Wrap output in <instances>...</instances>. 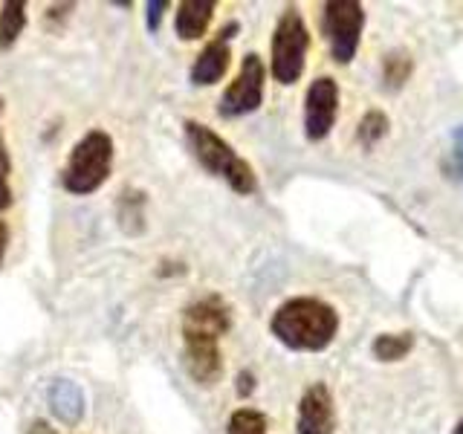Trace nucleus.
<instances>
[{
	"label": "nucleus",
	"instance_id": "nucleus-1",
	"mask_svg": "<svg viewBox=\"0 0 463 434\" xmlns=\"http://www.w3.org/2000/svg\"><path fill=\"white\" fill-rule=\"evenodd\" d=\"M232 327V313L221 296H206L194 301L183 316V356L188 376L212 388L223 376L221 336Z\"/></svg>",
	"mask_w": 463,
	"mask_h": 434
},
{
	"label": "nucleus",
	"instance_id": "nucleus-2",
	"mask_svg": "<svg viewBox=\"0 0 463 434\" xmlns=\"http://www.w3.org/2000/svg\"><path fill=\"white\" fill-rule=\"evenodd\" d=\"M272 336L289 351L318 354L333 344L339 333V313L322 298H289L272 316Z\"/></svg>",
	"mask_w": 463,
	"mask_h": 434
},
{
	"label": "nucleus",
	"instance_id": "nucleus-3",
	"mask_svg": "<svg viewBox=\"0 0 463 434\" xmlns=\"http://www.w3.org/2000/svg\"><path fill=\"white\" fill-rule=\"evenodd\" d=\"M185 142L188 148H192L194 159L206 168L214 177H221L232 185V192L238 194H252L258 188V180H255V171L252 165L246 163L243 156H238V151L232 148V145L217 137L209 125L203 122H185Z\"/></svg>",
	"mask_w": 463,
	"mask_h": 434
},
{
	"label": "nucleus",
	"instance_id": "nucleus-4",
	"mask_svg": "<svg viewBox=\"0 0 463 434\" xmlns=\"http://www.w3.org/2000/svg\"><path fill=\"white\" fill-rule=\"evenodd\" d=\"M113 168V139L105 130H90L84 134L67 156L61 171V183L70 194H93L108 183Z\"/></svg>",
	"mask_w": 463,
	"mask_h": 434
},
{
	"label": "nucleus",
	"instance_id": "nucleus-5",
	"mask_svg": "<svg viewBox=\"0 0 463 434\" xmlns=\"http://www.w3.org/2000/svg\"><path fill=\"white\" fill-rule=\"evenodd\" d=\"M310 33L298 9H287L272 33V76L279 84H296L307 61Z\"/></svg>",
	"mask_w": 463,
	"mask_h": 434
},
{
	"label": "nucleus",
	"instance_id": "nucleus-6",
	"mask_svg": "<svg viewBox=\"0 0 463 434\" xmlns=\"http://www.w3.org/2000/svg\"><path fill=\"white\" fill-rule=\"evenodd\" d=\"M322 29L330 43L333 61L351 64L359 50L362 29H365V9L356 0H330V4H325Z\"/></svg>",
	"mask_w": 463,
	"mask_h": 434
},
{
	"label": "nucleus",
	"instance_id": "nucleus-7",
	"mask_svg": "<svg viewBox=\"0 0 463 434\" xmlns=\"http://www.w3.org/2000/svg\"><path fill=\"white\" fill-rule=\"evenodd\" d=\"M264 84H267V67L260 61V55L250 52L238 70V79L232 81L226 87V93L221 96L217 113L226 116V119H238V116L258 110L260 101H264Z\"/></svg>",
	"mask_w": 463,
	"mask_h": 434
},
{
	"label": "nucleus",
	"instance_id": "nucleus-8",
	"mask_svg": "<svg viewBox=\"0 0 463 434\" xmlns=\"http://www.w3.org/2000/svg\"><path fill=\"white\" fill-rule=\"evenodd\" d=\"M339 116V84L330 76H318L304 96V134L310 142H322Z\"/></svg>",
	"mask_w": 463,
	"mask_h": 434
},
{
	"label": "nucleus",
	"instance_id": "nucleus-9",
	"mask_svg": "<svg viewBox=\"0 0 463 434\" xmlns=\"http://www.w3.org/2000/svg\"><path fill=\"white\" fill-rule=\"evenodd\" d=\"M336 429V409L327 385L316 382L304 391L298 402V434H333Z\"/></svg>",
	"mask_w": 463,
	"mask_h": 434
},
{
	"label": "nucleus",
	"instance_id": "nucleus-10",
	"mask_svg": "<svg viewBox=\"0 0 463 434\" xmlns=\"http://www.w3.org/2000/svg\"><path fill=\"white\" fill-rule=\"evenodd\" d=\"M238 33V24H229L226 29L217 33V38L212 43L203 47V52L197 55V61L192 67V81L197 87H209L214 81H221L229 70V58H232V50H229V41L232 35Z\"/></svg>",
	"mask_w": 463,
	"mask_h": 434
},
{
	"label": "nucleus",
	"instance_id": "nucleus-11",
	"mask_svg": "<svg viewBox=\"0 0 463 434\" xmlns=\"http://www.w3.org/2000/svg\"><path fill=\"white\" fill-rule=\"evenodd\" d=\"M214 18V4L212 0H185L177 9L174 18V29L183 41H197L206 35V29Z\"/></svg>",
	"mask_w": 463,
	"mask_h": 434
},
{
	"label": "nucleus",
	"instance_id": "nucleus-12",
	"mask_svg": "<svg viewBox=\"0 0 463 434\" xmlns=\"http://www.w3.org/2000/svg\"><path fill=\"white\" fill-rule=\"evenodd\" d=\"M50 402H52L55 417H61L64 423H79L81 414H84V397H81V391L76 388V382H70V380L52 382Z\"/></svg>",
	"mask_w": 463,
	"mask_h": 434
},
{
	"label": "nucleus",
	"instance_id": "nucleus-13",
	"mask_svg": "<svg viewBox=\"0 0 463 434\" xmlns=\"http://www.w3.org/2000/svg\"><path fill=\"white\" fill-rule=\"evenodd\" d=\"M411 347H414L411 333H383V336L373 339L371 351L380 362H400L409 356Z\"/></svg>",
	"mask_w": 463,
	"mask_h": 434
},
{
	"label": "nucleus",
	"instance_id": "nucleus-14",
	"mask_svg": "<svg viewBox=\"0 0 463 434\" xmlns=\"http://www.w3.org/2000/svg\"><path fill=\"white\" fill-rule=\"evenodd\" d=\"M26 26V6L21 0H12V4H4L0 9V50H9L18 35Z\"/></svg>",
	"mask_w": 463,
	"mask_h": 434
},
{
	"label": "nucleus",
	"instance_id": "nucleus-15",
	"mask_svg": "<svg viewBox=\"0 0 463 434\" xmlns=\"http://www.w3.org/2000/svg\"><path fill=\"white\" fill-rule=\"evenodd\" d=\"M267 431H269L267 414H260L255 409H238L229 417V429H226V434H267Z\"/></svg>",
	"mask_w": 463,
	"mask_h": 434
},
{
	"label": "nucleus",
	"instance_id": "nucleus-16",
	"mask_svg": "<svg viewBox=\"0 0 463 434\" xmlns=\"http://www.w3.org/2000/svg\"><path fill=\"white\" fill-rule=\"evenodd\" d=\"M411 76V55L405 52H391L385 61H383V81L391 87V90H397Z\"/></svg>",
	"mask_w": 463,
	"mask_h": 434
},
{
	"label": "nucleus",
	"instance_id": "nucleus-17",
	"mask_svg": "<svg viewBox=\"0 0 463 434\" xmlns=\"http://www.w3.org/2000/svg\"><path fill=\"white\" fill-rule=\"evenodd\" d=\"M385 130H388V116L383 110H371V113L362 116L359 130H356V139L365 145V148H373V145L385 137Z\"/></svg>",
	"mask_w": 463,
	"mask_h": 434
},
{
	"label": "nucleus",
	"instance_id": "nucleus-18",
	"mask_svg": "<svg viewBox=\"0 0 463 434\" xmlns=\"http://www.w3.org/2000/svg\"><path fill=\"white\" fill-rule=\"evenodd\" d=\"M9 174H12V159L6 151V142L0 137V212H6L12 206V185H9Z\"/></svg>",
	"mask_w": 463,
	"mask_h": 434
},
{
	"label": "nucleus",
	"instance_id": "nucleus-19",
	"mask_svg": "<svg viewBox=\"0 0 463 434\" xmlns=\"http://www.w3.org/2000/svg\"><path fill=\"white\" fill-rule=\"evenodd\" d=\"M165 9H168V0H151V4H145V21H148L151 33L159 29V21H163Z\"/></svg>",
	"mask_w": 463,
	"mask_h": 434
},
{
	"label": "nucleus",
	"instance_id": "nucleus-20",
	"mask_svg": "<svg viewBox=\"0 0 463 434\" xmlns=\"http://www.w3.org/2000/svg\"><path fill=\"white\" fill-rule=\"evenodd\" d=\"M452 142H455V151H452V156H455V168H458L460 180H463V125H460V127L455 130Z\"/></svg>",
	"mask_w": 463,
	"mask_h": 434
},
{
	"label": "nucleus",
	"instance_id": "nucleus-21",
	"mask_svg": "<svg viewBox=\"0 0 463 434\" xmlns=\"http://www.w3.org/2000/svg\"><path fill=\"white\" fill-rule=\"evenodd\" d=\"M255 391V376L250 371H241L238 373V397H250Z\"/></svg>",
	"mask_w": 463,
	"mask_h": 434
},
{
	"label": "nucleus",
	"instance_id": "nucleus-22",
	"mask_svg": "<svg viewBox=\"0 0 463 434\" xmlns=\"http://www.w3.org/2000/svg\"><path fill=\"white\" fill-rule=\"evenodd\" d=\"M6 246H9V226H6L4 221H0V264H4Z\"/></svg>",
	"mask_w": 463,
	"mask_h": 434
},
{
	"label": "nucleus",
	"instance_id": "nucleus-23",
	"mask_svg": "<svg viewBox=\"0 0 463 434\" xmlns=\"http://www.w3.org/2000/svg\"><path fill=\"white\" fill-rule=\"evenodd\" d=\"M452 434H463V420H460V423L455 426V431H452Z\"/></svg>",
	"mask_w": 463,
	"mask_h": 434
},
{
	"label": "nucleus",
	"instance_id": "nucleus-24",
	"mask_svg": "<svg viewBox=\"0 0 463 434\" xmlns=\"http://www.w3.org/2000/svg\"><path fill=\"white\" fill-rule=\"evenodd\" d=\"M0 108H4V101H0Z\"/></svg>",
	"mask_w": 463,
	"mask_h": 434
}]
</instances>
